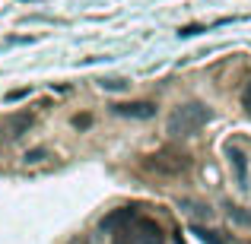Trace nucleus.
I'll return each mask as SVG.
<instances>
[{"mask_svg": "<svg viewBox=\"0 0 251 244\" xmlns=\"http://www.w3.org/2000/svg\"><path fill=\"white\" fill-rule=\"evenodd\" d=\"M140 168L153 177H162V181H175V177L188 175L191 155L178 153V149H159V153H153V155H143Z\"/></svg>", "mask_w": 251, "mask_h": 244, "instance_id": "nucleus-1", "label": "nucleus"}, {"mask_svg": "<svg viewBox=\"0 0 251 244\" xmlns=\"http://www.w3.org/2000/svg\"><path fill=\"white\" fill-rule=\"evenodd\" d=\"M229 219H232V222H239V225H251V209L229 206Z\"/></svg>", "mask_w": 251, "mask_h": 244, "instance_id": "nucleus-9", "label": "nucleus"}, {"mask_svg": "<svg viewBox=\"0 0 251 244\" xmlns=\"http://www.w3.org/2000/svg\"><path fill=\"white\" fill-rule=\"evenodd\" d=\"M242 105H245V111L251 114V83L245 86V92H242Z\"/></svg>", "mask_w": 251, "mask_h": 244, "instance_id": "nucleus-11", "label": "nucleus"}, {"mask_svg": "<svg viewBox=\"0 0 251 244\" xmlns=\"http://www.w3.org/2000/svg\"><path fill=\"white\" fill-rule=\"evenodd\" d=\"M207 121H210V108L207 105H201V102L178 105V108L169 114V133L172 136H194Z\"/></svg>", "mask_w": 251, "mask_h": 244, "instance_id": "nucleus-2", "label": "nucleus"}, {"mask_svg": "<svg viewBox=\"0 0 251 244\" xmlns=\"http://www.w3.org/2000/svg\"><path fill=\"white\" fill-rule=\"evenodd\" d=\"M162 241H166V235H162L159 222L143 219V216H137L124 232L115 235V244H162Z\"/></svg>", "mask_w": 251, "mask_h": 244, "instance_id": "nucleus-3", "label": "nucleus"}, {"mask_svg": "<svg viewBox=\"0 0 251 244\" xmlns=\"http://www.w3.org/2000/svg\"><path fill=\"white\" fill-rule=\"evenodd\" d=\"M134 219H137V209L134 206H121V209H115V213L105 216V219L99 222V228H102L105 235H118V232H124Z\"/></svg>", "mask_w": 251, "mask_h": 244, "instance_id": "nucleus-4", "label": "nucleus"}, {"mask_svg": "<svg viewBox=\"0 0 251 244\" xmlns=\"http://www.w3.org/2000/svg\"><path fill=\"white\" fill-rule=\"evenodd\" d=\"M29 127H32V114H29V111H23V114H10V117L3 121L6 140H16V136H23Z\"/></svg>", "mask_w": 251, "mask_h": 244, "instance_id": "nucleus-6", "label": "nucleus"}, {"mask_svg": "<svg viewBox=\"0 0 251 244\" xmlns=\"http://www.w3.org/2000/svg\"><path fill=\"white\" fill-rule=\"evenodd\" d=\"M191 232H194V235H197V238H201L203 244H223V238H220L216 232H207V228H201V225H194Z\"/></svg>", "mask_w": 251, "mask_h": 244, "instance_id": "nucleus-10", "label": "nucleus"}, {"mask_svg": "<svg viewBox=\"0 0 251 244\" xmlns=\"http://www.w3.org/2000/svg\"><path fill=\"white\" fill-rule=\"evenodd\" d=\"M42 155H45V149H35V153H29V155H25V162H38Z\"/></svg>", "mask_w": 251, "mask_h": 244, "instance_id": "nucleus-12", "label": "nucleus"}, {"mask_svg": "<svg viewBox=\"0 0 251 244\" xmlns=\"http://www.w3.org/2000/svg\"><path fill=\"white\" fill-rule=\"evenodd\" d=\"M229 159L235 165V177H239V187H248V168H245V155L239 153V149L229 146Z\"/></svg>", "mask_w": 251, "mask_h": 244, "instance_id": "nucleus-8", "label": "nucleus"}, {"mask_svg": "<svg viewBox=\"0 0 251 244\" xmlns=\"http://www.w3.org/2000/svg\"><path fill=\"white\" fill-rule=\"evenodd\" d=\"M111 111L121 117H137V121H147V117L156 114L153 102H127V105H111Z\"/></svg>", "mask_w": 251, "mask_h": 244, "instance_id": "nucleus-5", "label": "nucleus"}, {"mask_svg": "<svg viewBox=\"0 0 251 244\" xmlns=\"http://www.w3.org/2000/svg\"><path fill=\"white\" fill-rule=\"evenodd\" d=\"M178 209H184V213L194 216V219H210V216H213V209H210L207 203H197V200H178Z\"/></svg>", "mask_w": 251, "mask_h": 244, "instance_id": "nucleus-7", "label": "nucleus"}]
</instances>
